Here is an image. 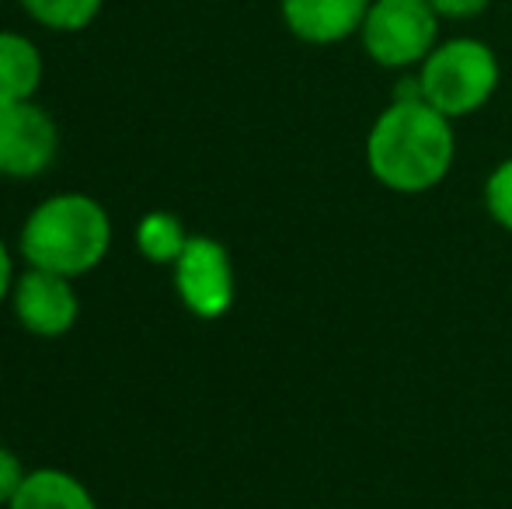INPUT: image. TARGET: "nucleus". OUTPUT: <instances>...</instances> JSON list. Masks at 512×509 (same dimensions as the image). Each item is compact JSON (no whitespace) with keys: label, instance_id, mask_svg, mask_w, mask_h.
<instances>
[{"label":"nucleus","instance_id":"nucleus-1","mask_svg":"<svg viewBox=\"0 0 512 509\" xmlns=\"http://www.w3.org/2000/svg\"><path fill=\"white\" fill-rule=\"evenodd\" d=\"M453 157V119L436 112L425 98H394L366 136L370 175L401 196L436 189L450 175Z\"/></svg>","mask_w":512,"mask_h":509},{"label":"nucleus","instance_id":"nucleus-2","mask_svg":"<svg viewBox=\"0 0 512 509\" xmlns=\"http://www.w3.org/2000/svg\"><path fill=\"white\" fill-rule=\"evenodd\" d=\"M112 248V217L88 192H56L25 217L18 252L25 265L56 276H88Z\"/></svg>","mask_w":512,"mask_h":509},{"label":"nucleus","instance_id":"nucleus-3","mask_svg":"<svg viewBox=\"0 0 512 509\" xmlns=\"http://www.w3.org/2000/svg\"><path fill=\"white\" fill-rule=\"evenodd\" d=\"M499 88V60L481 39H450L436 46L418 70V91L446 119L485 109Z\"/></svg>","mask_w":512,"mask_h":509},{"label":"nucleus","instance_id":"nucleus-4","mask_svg":"<svg viewBox=\"0 0 512 509\" xmlns=\"http://www.w3.org/2000/svg\"><path fill=\"white\" fill-rule=\"evenodd\" d=\"M359 35L377 67L401 70L422 63L436 49L439 14L429 0H373Z\"/></svg>","mask_w":512,"mask_h":509},{"label":"nucleus","instance_id":"nucleus-5","mask_svg":"<svg viewBox=\"0 0 512 509\" xmlns=\"http://www.w3.org/2000/svg\"><path fill=\"white\" fill-rule=\"evenodd\" d=\"M171 269H175L178 300L196 318L213 321L234 307V262L220 241L206 238V234H192Z\"/></svg>","mask_w":512,"mask_h":509},{"label":"nucleus","instance_id":"nucleus-6","mask_svg":"<svg viewBox=\"0 0 512 509\" xmlns=\"http://www.w3.org/2000/svg\"><path fill=\"white\" fill-rule=\"evenodd\" d=\"M60 150V129L35 102L0 105V178L28 182L49 171Z\"/></svg>","mask_w":512,"mask_h":509},{"label":"nucleus","instance_id":"nucleus-7","mask_svg":"<svg viewBox=\"0 0 512 509\" xmlns=\"http://www.w3.org/2000/svg\"><path fill=\"white\" fill-rule=\"evenodd\" d=\"M11 304L18 325L35 339H60L77 325V314H81L74 279L32 269V265H25V272L14 276Z\"/></svg>","mask_w":512,"mask_h":509},{"label":"nucleus","instance_id":"nucleus-8","mask_svg":"<svg viewBox=\"0 0 512 509\" xmlns=\"http://www.w3.org/2000/svg\"><path fill=\"white\" fill-rule=\"evenodd\" d=\"M373 0H283V21L300 42L335 46L363 28Z\"/></svg>","mask_w":512,"mask_h":509},{"label":"nucleus","instance_id":"nucleus-9","mask_svg":"<svg viewBox=\"0 0 512 509\" xmlns=\"http://www.w3.org/2000/svg\"><path fill=\"white\" fill-rule=\"evenodd\" d=\"M7 509H98V503L88 485L70 471L35 468L25 475Z\"/></svg>","mask_w":512,"mask_h":509},{"label":"nucleus","instance_id":"nucleus-10","mask_svg":"<svg viewBox=\"0 0 512 509\" xmlns=\"http://www.w3.org/2000/svg\"><path fill=\"white\" fill-rule=\"evenodd\" d=\"M42 84V53L18 32H0V105L32 102Z\"/></svg>","mask_w":512,"mask_h":509},{"label":"nucleus","instance_id":"nucleus-11","mask_svg":"<svg viewBox=\"0 0 512 509\" xmlns=\"http://www.w3.org/2000/svg\"><path fill=\"white\" fill-rule=\"evenodd\" d=\"M189 238L192 234L185 231L182 220L164 210L147 213V217H140V224H136V248L154 265H175L178 255L185 252V245H189Z\"/></svg>","mask_w":512,"mask_h":509},{"label":"nucleus","instance_id":"nucleus-12","mask_svg":"<svg viewBox=\"0 0 512 509\" xmlns=\"http://www.w3.org/2000/svg\"><path fill=\"white\" fill-rule=\"evenodd\" d=\"M21 7L53 32H81L98 18L102 0H21Z\"/></svg>","mask_w":512,"mask_h":509},{"label":"nucleus","instance_id":"nucleus-13","mask_svg":"<svg viewBox=\"0 0 512 509\" xmlns=\"http://www.w3.org/2000/svg\"><path fill=\"white\" fill-rule=\"evenodd\" d=\"M485 210L502 231L512 234V157L499 164L485 182Z\"/></svg>","mask_w":512,"mask_h":509},{"label":"nucleus","instance_id":"nucleus-14","mask_svg":"<svg viewBox=\"0 0 512 509\" xmlns=\"http://www.w3.org/2000/svg\"><path fill=\"white\" fill-rule=\"evenodd\" d=\"M28 471L21 468V457L14 454L11 447H4L0 443V506H7L14 499V492L21 489V482H25Z\"/></svg>","mask_w":512,"mask_h":509},{"label":"nucleus","instance_id":"nucleus-15","mask_svg":"<svg viewBox=\"0 0 512 509\" xmlns=\"http://www.w3.org/2000/svg\"><path fill=\"white\" fill-rule=\"evenodd\" d=\"M432 11L439 18H453V21H467V18H478L492 0H429Z\"/></svg>","mask_w":512,"mask_h":509},{"label":"nucleus","instance_id":"nucleus-16","mask_svg":"<svg viewBox=\"0 0 512 509\" xmlns=\"http://www.w3.org/2000/svg\"><path fill=\"white\" fill-rule=\"evenodd\" d=\"M11 286H14V262H11V252H7L4 238H0V304L11 297Z\"/></svg>","mask_w":512,"mask_h":509}]
</instances>
